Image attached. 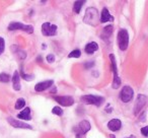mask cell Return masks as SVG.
Segmentation results:
<instances>
[{"label":"cell","mask_w":148,"mask_h":138,"mask_svg":"<svg viewBox=\"0 0 148 138\" xmlns=\"http://www.w3.org/2000/svg\"><path fill=\"white\" fill-rule=\"evenodd\" d=\"M83 21H84L86 25H92V27H95V25H99V10L95 7H88L85 10V15L83 17Z\"/></svg>","instance_id":"6da1fadb"},{"label":"cell","mask_w":148,"mask_h":138,"mask_svg":"<svg viewBox=\"0 0 148 138\" xmlns=\"http://www.w3.org/2000/svg\"><path fill=\"white\" fill-rule=\"evenodd\" d=\"M117 42L120 50L126 51L129 46V34L126 29H121L118 33L117 36Z\"/></svg>","instance_id":"7a4b0ae2"},{"label":"cell","mask_w":148,"mask_h":138,"mask_svg":"<svg viewBox=\"0 0 148 138\" xmlns=\"http://www.w3.org/2000/svg\"><path fill=\"white\" fill-rule=\"evenodd\" d=\"M80 101L82 103L86 104V105H93L95 107H101L103 102H105V99L103 97H99V95H82L80 97Z\"/></svg>","instance_id":"3957f363"},{"label":"cell","mask_w":148,"mask_h":138,"mask_svg":"<svg viewBox=\"0 0 148 138\" xmlns=\"http://www.w3.org/2000/svg\"><path fill=\"white\" fill-rule=\"evenodd\" d=\"M110 59L112 62V71H113L114 74V79H113V89H117L120 87L121 85V79H120L119 75H118V67H117V63H116V58L114 56V54L110 55Z\"/></svg>","instance_id":"277c9868"},{"label":"cell","mask_w":148,"mask_h":138,"mask_svg":"<svg viewBox=\"0 0 148 138\" xmlns=\"http://www.w3.org/2000/svg\"><path fill=\"white\" fill-rule=\"evenodd\" d=\"M134 97V91L130 85H124L120 93V100L123 103H129Z\"/></svg>","instance_id":"5b68a950"},{"label":"cell","mask_w":148,"mask_h":138,"mask_svg":"<svg viewBox=\"0 0 148 138\" xmlns=\"http://www.w3.org/2000/svg\"><path fill=\"white\" fill-rule=\"evenodd\" d=\"M8 30L9 31H23L27 32L29 34H32L34 32V27L29 25H23L18 21H12L8 25Z\"/></svg>","instance_id":"8992f818"},{"label":"cell","mask_w":148,"mask_h":138,"mask_svg":"<svg viewBox=\"0 0 148 138\" xmlns=\"http://www.w3.org/2000/svg\"><path fill=\"white\" fill-rule=\"evenodd\" d=\"M90 123L87 120H82L81 122H79L78 125L75 127V132H76L77 138H81V136L86 134L90 130Z\"/></svg>","instance_id":"52a82bcc"},{"label":"cell","mask_w":148,"mask_h":138,"mask_svg":"<svg viewBox=\"0 0 148 138\" xmlns=\"http://www.w3.org/2000/svg\"><path fill=\"white\" fill-rule=\"evenodd\" d=\"M146 103H147V97L145 95H141V93L138 95L137 99H136L135 107H134V114L138 115L142 111V109L146 106Z\"/></svg>","instance_id":"ba28073f"},{"label":"cell","mask_w":148,"mask_h":138,"mask_svg":"<svg viewBox=\"0 0 148 138\" xmlns=\"http://www.w3.org/2000/svg\"><path fill=\"white\" fill-rule=\"evenodd\" d=\"M42 34L46 37H52L57 34V25L50 23H45L42 25Z\"/></svg>","instance_id":"9c48e42d"},{"label":"cell","mask_w":148,"mask_h":138,"mask_svg":"<svg viewBox=\"0 0 148 138\" xmlns=\"http://www.w3.org/2000/svg\"><path fill=\"white\" fill-rule=\"evenodd\" d=\"M53 99L63 107H70L74 104V99L70 95H55Z\"/></svg>","instance_id":"30bf717a"},{"label":"cell","mask_w":148,"mask_h":138,"mask_svg":"<svg viewBox=\"0 0 148 138\" xmlns=\"http://www.w3.org/2000/svg\"><path fill=\"white\" fill-rule=\"evenodd\" d=\"M7 122L14 128H19V129H31V130L33 129V127H32L31 125H29V124L25 123V122H23V121H19V120H17V119H14V118H12V117L7 118Z\"/></svg>","instance_id":"8fae6325"},{"label":"cell","mask_w":148,"mask_h":138,"mask_svg":"<svg viewBox=\"0 0 148 138\" xmlns=\"http://www.w3.org/2000/svg\"><path fill=\"white\" fill-rule=\"evenodd\" d=\"M54 84V80L50 79V80H45V81H42V82H39L36 84L35 87V91H47L48 89L52 87Z\"/></svg>","instance_id":"7c38bea8"},{"label":"cell","mask_w":148,"mask_h":138,"mask_svg":"<svg viewBox=\"0 0 148 138\" xmlns=\"http://www.w3.org/2000/svg\"><path fill=\"white\" fill-rule=\"evenodd\" d=\"M108 21H114V16L111 15L109 9L107 7H103V10L101 12V17H99V23H108Z\"/></svg>","instance_id":"4fadbf2b"},{"label":"cell","mask_w":148,"mask_h":138,"mask_svg":"<svg viewBox=\"0 0 148 138\" xmlns=\"http://www.w3.org/2000/svg\"><path fill=\"white\" fill-rule=\"evenodd\" d=\"M122 127V122L119 119H112L111 121L108 123V128H109L111 131L116 132L119 131Z\"/></svg>","instance_id":"5bb4252c"},{"label":"cell","mask_w":148,"mask_h":138,"mask_svg":"<svg viewBox=\"0 0 148 138\" xmlns=\"http://www.w3.org/2000/svg\"><path fill=\"white\" fill-rule=\"evenodd\" d=\"M11 80H12L13 89H14V91H21V76H19V72L17 70L14 71Z\"/></svg>","instance_id":"9a60e30c"},{"label":"cell","mask_w":148,"mask_h":138,"mask_svg":"<svg viewBox=\"0 0 148 138\" xmlns=\"http://www.w3.org/2000/svg\"><path fill=\"white\" fill-rule=\"evenodd\" d=\"M17 118L21 120H25V121H29L32 120V115H31V108L27 107L21 112V113L17 115Z\"/></svg>","instance_id":"2e32d148"},{"label":"cell","mask_w":148,"mask_h":138,"mask_svg":"<svg viewBox=\"0 0 148 138\" xmlns=\"http://www.w3.org/2000/svg\"><path fill=\"white\" fill-rule=\"evenodd\" d=\"M97 50H99V45H97V42H90V43L86 44V46H85V48H84L85 53L88 54V55L93 54L95 51H97Z\"/></svg>","instance_id":"e0dca14e"},{"label":"cell","mask_w":148,"mask_h":138,"mask_svg":"<svg viewBox=\"0 0 148 138\" xmlns=\"http://www.w3.org/2000/svg\"><path fill=\"white\" fill-rule=\"evenodd\" d=\"M113 29H114V27L112 25H107V27H103V33H101V39L105 40V39H108V38L111 37L112 33H113Z\"/></svg>","instance_id":"ac0fdd59"},{"label":"cell","mask_w":148,"mask_h":138,"mask_svg":"<svg viewBox=\"0 0 148 138\" xmlns=\"http://www.w3.org/2000/svg\"><path fill=\"white\" fill-rule=\"evenodd\" d=\"M85 3L84 0H78V1H75L73 4V12L76 13V14H78V13H80V10H81V7H82V5Z\"/></svg>","instance_id":"d6986e66"},{"label":"cell","mask_w":148,"mask_h":138,"mask_svg":"<svg viewBox=\"0 0 148 138\" xmlns=\"http://www.w3.org/2000/svg\"><path fill=\"white\" fill-rule=\"evenodd\" d=\"M19 76H21L23 77L25 80H27V81H32L34 78H35V75H33V74H25V71H23V67L21 68V74H19Z\"/></svg>","instance_id":"ffe728a7"},{"label":"cell","mask_w":148,"mask_h":138,"mask_svg":"<svg viewBox=\"0 0 148 138\" xmlns=\"http://www.w3.org/2000/svg\"><path fill=\"white\" fill-rule=\"evenodd\" d=\"M25 107V99H18L16 101L14 105V108L16 110H21V109H23Z\"/></svg>","instance_id":"44dd1931"},{"label":"cell","mask_w":148,"mask_h":138,"mask_svg":"<svg viewBox=\"0 0 148 138\" xmlns=\"http://www.w3.org/2000/svg\"><path fill=\"white\" fill-rule=\"evenodd\" d=\"M10 81V76H9L7 73H0V82H3V83H7Z\"/></svg>","instance_id":"7402d4cb"},{"label":"cell","mask_w":148,"mask_h":138,"mask_svg":"<svg viewBox=\"0 0 148 138\" xmlns=\"http://www.w3.org/2000/svg\"><path fill=\"white\" fill-rule=\"evenodd\" d=\"M81 56V51L78 49H75L71 51L68 55V58H79Z\"/></svg>","instance_id":"603a6c76"},{"label":"cell","mask_w":148,"mask_h":138,"mask_svg":"<svg viewBox=\"0 0 148 138\" xmlns=\"http://www.w3.org/2000/svg\"><path fill=\"white\" fill-rule=\"evenodd\" d=\"M52 113H53L54 115L62 116L63 115V110H62V108H60L59 106H56V107H54L53 109H52Z\"/></svg>","instance_id":"cb8c5ba5"},{"label":"cell","mask_w":148,"mask_h":138,"mask_svg":"<svg viewBox=\"0 0 148 138\" xmlns=\"http://www.w3.org/2000/svg\"><path fill=\"white\" fill-rule=\"evenodd\" d=\"M5 50V40L2 37H0V55L4 52Z\"/></svg>","instance_id":"d4e9b609"},{"label":"cell","mask_w":148,"mask_h":138,"mask_svg":"<svg viewBox=\"0 0 148 138\" xmlns=\"http://www.w3.org/2000/svg\"><path fill=\"white\" fill-rule=\"evenodd\" d=\"M46 59H47L48 63H54V62H55V55H54V54H49Z\"/></svg>","instance_id":"484cf974"},{"label":"cell","mask_w":148,"mask_h":138,"mask_svg":"<svg viewBox=\"0 0 148 138\" xmlns=\"http://www.w3.org/2000/svg\"><path fill=\"white\" fill-rule=\"evenodd\" d=\"M141 133H142V135H143L144 137H147V136H148V127H147V126L141 128Z\"/></svg>","instance_id":"4316f807"},{"label":"cell","mask_w":148,"mask_h":138,"mask_svg":"<svg viewBox=\"0 0 148 138\" xmlns=\"http://www.w3.org/2000/svg\"><path fill=\"white\" fill-rule=\"evenodd\" d=\"M146 114H147V113H146V111H144L143 114L139 116V121H141V122H145L146 121Z\"/></svg>","instance_id":"83f0119b"},{"label":"cell","mask_w":148,"mask_h":138,"mask_svg":"<svg viewBox=\"0 0 148 138\" xmlns=\"http://www.w3.org/2000/svg\"><path fill=\"white\" fill-rule=\"evenodd\" d=\"M93 65H95V62H93V61H89V62H87V63L84 64V67L86 68V69H89V68H91Z\"/></svg>","instance_id":"f1b7e54d"},{"label":"cell","mask_w":148,"mask_h":138,"mask_svg":"<svg viewBox=\"0 0 148 138\" xmlns=\"http://www.w3.org/2000/svg\"><path fill=\"white\" fill-rule=\"evenodd\" d=\"M17 54L19 55V57H21V59H25V57H27V54H25V52L23 51H17Z\"/></svg>","instance_id":"f546056e"},{"label":"cell","mask_w":148,"mask_h":138,"mask_svg":"<svg viewBox=\"0 0 148 138\" xmlns=\"http://www.w3.org/2000/svg\"><path fill=\"white\" fill-rule=\"evenodd\" d=\"M57 93V89H56V87H52L51 93Z\"/></svg>","instance_id":"4dcf8cb0"},{"label":"cell","mask_w":148,"mask_h":138,"mask_svg":"<svg viewBox=\"0 0 148 138\" xmlns=\"http://www.w3.org/2000/svg\"><path fill=\"white\" fill-rule=\"evenodd\" d=\"M125 138H136L134 135H130V136H128V137H125Z\"/></svg>","instance_id":"1f68e13d"}]
</instances>
